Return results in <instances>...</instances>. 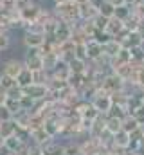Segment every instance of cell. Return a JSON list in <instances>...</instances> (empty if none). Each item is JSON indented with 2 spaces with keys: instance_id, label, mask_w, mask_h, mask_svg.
<instances>
[{
  "instance_id": "obj_10",
  "label": "cell",
  "mask_w": 144,
  "mask_h": 155,
  "mask_svg": "<svg viewBox=\"0 0 144 155\" xmlns=\"http://www.w3.org/2000/svg\"><path fill=\"white\" fill-rule=\"evenodd\" d=\"M54 40L58 43H63L67 40H72V25L70 24H65V22H60L58 24V29L54 33Z\"/></svg>"
},
{
  "instance_id": "obj_5",
  "label": "cell",
  "mask_w": 144,
  "mask_h": 155,
  "mask_svg": "<svg viewBox=\"0 0 144 155\" xmlns=\"http://www.w3.org/2000/svg\"><path fill=\"white\" fill-rule=\"evenodd\" d=\"M47 41L45 33H34V31H24L22 35V43L24 47H41Z\"/></svg>"
},
{
  "instance_id": "obj_1",
  "label": "cell",
  "mask_w": 144,
  "mask_h": 155,
  "mask_svg": "<svg viewBox=\"0 0 144 155\" xmlns=\"http://www.w3.org/2000/svg\"><path fill=\"white\" fill-rule=\"evenodd\" d=\"M56 16L65 22V24H77L81 18H79V2L77 0H65V2H60V4H54L52 5Z\"/></svg>"
},
{
  "instance_id": "obj_13",
  "label": "cell",
  "mask_w": 144,
  "mask_h": 155,
  "mask_svg": "<svg viewBox=\"0 0 144 155\" xmlns=\"http://www.w3.org/2000/svg\"><path fill=\"white\" fill-rule=\"evenodd\" d=\"M105 130H106V116H99L92 123V126L88 130V135L90 137H99Z\"/></svg>"
},
{
  "instance_id": "obj_24",
  "label": "cell",
  "mask_w": 144,
  "mask_h": 155,
  "mask_svg": "<svg viewBox=\"0 0 144 155\" xmlns=\"http://www.w3.org/2000/svg\"><path fill=\"white\" fill-rule=\"evenodd\" d=\"M108 20H110V18H106V16H103V15H99V13H97V15L92 18V24H94V27H96L97 31H106Z\"/></svg>"
},
{
  "instance_id": "obj_25",
  "label": "cell",
  "mask_w": 144,
  "mask_h": 155,
  "mask_svg": "<svg viewBox=\"0 0 144 155\" xmlns=\"http://www.w3.org/2000/svg\"><path fill=\"white\" fill-rule=\"evenodd\" d=\"M99 15H103V16H106V18H112V16L115 15V5H113L110 0H105L103 5L99 7Z\"/></svg>"
},
{
  "instance_id": "obj_2",
  "label": "cell",
  "mask_w": 144,
  "mask_h": 155,
  "mask_svg": "<svg viewBox=\"0 0 144 155\" xmlns=\"http://www.w3.org/2000/svg\"><path fill=\"white\" fill-rule=\"evenodd\" d=\"M90 103L99 110V114L106 116L110 112V108H112V105H113V99H112V94L106 92L105 88H97V92H96V96L92 97Z\"/></svg>"
},
{
  "instance_id": "obj_45",
  "label": "cell",
  "mask_w": 144,
  "mask_h": 155,
  "mask_svg": "<svg viewBox=\"0 0 144 155\" xmlns=\"http://www.w3.org/2000/svg\"><path fill=\"white\" fill-rule=\"evenodd\" d=\"M142 101H144V97H142Z\"/></svg>"
},
{
  "instance_id": "obj_8",
  "label": "cell",
  "mask_w": 144,
  "mask_h": 155,
  "mask_svg": "<svg viewBox=\"0 0 144 155\" xmlns=\"http://www.w3.org/2000/svg\"><path fill=\"white\" fill-rule=\"evenodd\" d=\"M40 11H41V5L36 2V4L31 5V7H27V9H22V11H20V18H22L25 24H33V22L38 20Z\"/></svg>"
},
{
  "instance_id": "obj_16",
  "label": "cell",
  "mask_w": 144,
  "mask_h": 155,
  "mask_svg": "<svg viewBox=\"0 0 144 155\" xmlns=\"http://www.w3.org/2000/svg\"><path fill=\"white\" fill-rule=\"evenodd\" d=\"M16 83H18V87H22V88H27L29 85H33V83H34L33 71H31V69H27V67H24V69H22V72L16 76Z\"/></svg>"
},
{
  "instance_id": "obj_21",
  "label": "cell",
  "mask_w": 144,
  "mask_h": 155,
  "mask_svg": "<svg viewBox=\"0 0 144 155\" xmlns=\"http://www.w3.org/2000/svg\"><path fill=\"white\" fill-rule=\"evenodd\" d=\"M132 13H133V7H132V5H128V4H124V5L115 7V15H113V16H117L119 20L126 22V20L132 16Z\"/></svg>"
},
{
  "instance_id": "obj_28",
  "label": "cell",
  "mask_w": 144,
  "mask_h": 155,
  "mask_svg": "<svg viewBox=\"0 0 144 155\" xmlns=\"http://www.w3.org/2000/svg\"><path fill=\"white\" fill-rule=\"evenodd\" d=\"M139 25H141V18H139L135 13H132V16L124 22V27H126L128 31H137V29H139Z\"/></svg>"
},
{
  "instance_id": "obj_34",
  "label": "cell",
  "mask_w": 144,
  "mask_h": 155,
  "mask_svg": "<svg viewBox=\"0 0 144 155\" xmlns=\"http://www.w3.org/2000/svg\"><path fill=\"white\" fill-rule=\"evenodd\" d=\"M130 114L135 117V119H137V121H139L141 124H144V103H142V105H139L137 108H133V110H132Z\"/></svg>"
},
{
  "instance_id": "obj_39",
  "label": "cell",
  "mask_w": 144,
  "mask_h": 155,
  "mask_svg": "<svg viewBox=\"0 0 144 155\" xmlns=\"http://www.w3.org/2000/svg\"><path fill=\"white\" fill-rule=\"evenodd\" d=\"M110 2H112V4H113L115 7H119V5H124V4H126L124 0H110Z\"/></svg>"
},
{
  "instance_id": "obj_18",
  "label": "cell",
  "mask_w": 144,
  "mask_h": 155,
  "mask_svg": "<svg viewBox=\"0 0 144 155\" xmlns=\"http://www.w3.org/2000/svg\"><path fill=\"white\" fill-rule=\"evenodd\" d=\"M121 49H123L121 41H119V40H115V38L110 40L108 43L103 45V52H105V56H108L110 60H112V58H115V56L119 54V51H121Z\"/></svg>"
},
{
  "instance_id": "obj_43",
  "label": "cell",
  "mask_w": 144,
  "mask_h": 155,
  "mask_svg": "<svg viewBox=\"0 0 144 155\" xmlns=\"http://www.w3.org/2000/svg\"><path fill=\"white\" fill-rule=\"evenodd\" d=\"M141 90H142V94H144V87H141Z\"/></svg>"
},
{
  "instance_id": "obj_41",
  "label": "cell",
  "mask_w": 144,
  "mask_h": 155,
  "mask_svg": "<svg viewBox=\"0 0 144 155\" xmlns=\"http://www.w3.org/2000/svg\"><path fill=\"white\" fill-rule=\"evenodd\" d=\"M2 78H4V72H2V69H0V83H2Z\"/></svg>"
},
{
  "instance_id": "obj_33",
  "label": "cell",
  "mask_w": 144,
  "mask_h": 155,
  "mask_svg": "<svg viewBox=\"0 0 144 155\" xmlns=\"http://www.w3.org/2000/svg\"><path fill=\"white\" fill-rule=\"evenodd\" d=\"M18 83H16V78H11V76H5L4 74V78H2V83H0V87L2 88H5V90H11L13 87H16Z\"/></svg>"
},
{
  "instance_id": "obj_42",
  "label": "cell",
  "mask_w": 144,
  "mask_h": 155,
  "mask_svg": "<svg viewBox=\"0 0 144 155\" xmlns=\"http://www.w3.org/2000/svg\"><path fill=\"white\" fill-rule=\"evenodd\" d=\"M77 2H79V4H83V2H90V0H77Z\"/></svg>"
},
{
  "instance_id": "obj_37",
  "label": "cell",
  "mask_w": 144,
  "mask_h": 155,
  "mask_svg": "<svg viewBox=\"0 0 144 155\" xmlns=\"http://www.w3.org/2000/svg\"><path fill=\"white\" fill-rule=\"evenodd\" d=\"M7 97H9V96H7V90L0 87V107H2V105H5V101H7Z\"/></svg>"
},
{
  "instance_id": "obj_29",
  "label": "cell",
  "mask_w": 144,
  "mask_h": 155,
  "mask_svg": "<svg viewBox=\"0 0 144 155\" xmlns=\"http://www.w3.org/2000/svg\"><path fill=\"white\" fill-rule=\"evenodd\" d=\"M11 47V31H0V51H7Z\"/></svg>"
},
{
  "instance_id": "obj_32",
  "label": "cell",
  "mask_w": 144,
  "mask_h": 155,
  "mask_svg": "<svg viewBox=\"0 0 144 155\" xmlns=\"http://www.w3.org/2000/svg\"><path fill=\"white\" fill-rule=\"evenodd\" d=\"M34 99L31 97V96H27V94H24V97L20 99V105H22V110H27V112H31L33 108H34Z\"/></svg>"
},
{
  "instance_id": "obj_36",
  "label": "cell",
  "mask_w": 144,
  "mask_h": 155,
  "mask_svg": "<svg viewBox=\"0 0 144 155\" xmlns=\"http://www.w3.org/2000/svg\"><path fill=\"white\" fill-rule=\"evenodd\" d=\"M33 4H36V0H15V5H16V9H18V11L27 9V7H31Z\"/></svg>"
},
{
  "instance_id": "obj_26",
  "label": "cell",
  "mask_w": 144,
  "mask_h": 155,
  "mask_svg": "<svg viewBox=\"0 0 144 155\" xmlns=\"http://www.w3.org/2000/svg\"><path fill=\"white\" fill-rule=\"evenodd\" d=\"M130 51H132V61L142 65L144 63V43L142 45H139V47H132Z\"/></svg>"
},
{
  "instance_id": "obj_15",
  "label": "cell",
  "mask_w": 144,
  "mask_h": 155,
  "mask_svg": "<svg viewBox=\"0 0 144 155\" xmlns=\"http://www.w3.org/2000/svg\"><path fill=\"white\" fill-rule=\"evenodd\" d=\"M126 27H124V22L123 20H119L117 16H112L110 20H108V27H106V31L115 38V36H119L123 31H124Z\"/></svg>"
},
{
  "instance_id": "obj_19",
  "label": "cell",
  "mask_w": 144,
  "mask_h": 155,
  "mask_svg": "<svg viewBox=\"0 0 144 155\" xmlns=\"http://www.w3.org/2000/svg\"><path fill=\"white\" fill-rule=\"evenodd\" d=\"M88 63H90V61H83V60L74 58V60L69 61L70 72H72V74H85V72H87V69H88Z\"/></svg>"
},
{
  "instance_id": "obj_3",
  "label": "cell",
  "mask_w": 144,
  "mask_h": 155,
  "mask_svg": "<svg viewBox=\"0 0 144 155\" xmlns=\"http://www.w3.org/2000/svg\"><path fill=\"white\" fill-rule=\"evenodd\" d=\"M124 85H126V81H124L123 78L117 76L115 72H110V74H106V76H105L101 88H105L106 92L113 94V92H117V90H123V88H124Z\"/></svg>"
},
{
  "instance_id": "obj_35",
  "label": "cell",
  "mask_w": 144,
  "mask_h": 155,
  "mask_svg": "<svg viewBox=\"0 0 144 155\" xmlns=\"http://www.w3.org/2000/svg\"><path fill=\"white\" fill-rule=\"evenodd\" d=\"M9 119H13V112H11L5 105H2V107H0V123H2V121H9Z\"/></svg>"
},
{
  "instance_id": "obj_22",
  "label": "cell",
  "mask_w": 144,
  "mask_h": 155,
  "mask_svg": "<svg viewBox=\"0 0 144 155\" xmlns=\"http://www.w3.org/2000/svg\"><path fill=\"white\" fill-rule=\"evenodd\" d=\"M139 126H141V123L132 116V114H128V116L123 119V130H126V132H130V134H132L133 130H137Z\"/></svg>"
},
{
  "instance_id": "obj_31",
  "label": "cell",
  "mask_w": 144,
  "mask_h": 155,
  "mask_svg": "<svg viewBox=\"0 0 144 155\" xmlns=\"http://www.w3.org/2000/svg\"><path fill=\"white\" fill-rule=\"evenodd\" d=\"M5 107L13 112V117L15 114H18L20 110H22V105H20V99H15V97H7V101H5Z\"/></svg>"
},
{
  "instance_id": "obj_14",
  "label": "cell",
  "mask_w": 144,
  "mask_h": 155,
  "mask_svg": "<svg viewBox=\"0 0 144 155\" xmlns=\"http://www.w3.org/2000/svg\"><path fill=\"white\" fill-rule=\"evenodd\" d=\"M96 15H97V9H96L90 2H83V4H79V18H81L83 22L92 20Z\"/></svg>"
},
{
  "instance_id": "obj_12",
  "label": "cell",
  "mask_w": 144,
  "mask_h": 155,
  "mask_svg": "<svg viewBox=\"0 0 144 155\" xmlns=\"http://www.w3.org/2000/svg\"><path fill=\"white\" fill-rule=\"evenodd\" d=\"M4 146H5L11 153H18V152H22V150L25 148V143H24V141L15 134V135H11V137H7V139H5Z\"/></svg>"
},
{
  "instance_id": "obj_44",
  "label": "cell",
  "mask_w": 144,
  "mask_h": 155,
  "mask_svg": "<svg viewBox=\"0 0 144 155\" xmlns=\"http://www.w3.org/2000/svg\"><path fill=\"white\" fill-rule=\"evenodd\" d=\"M0 56H2V51H0Z\"/></svg>"
},
{
  "instance_id": "obj_17",
  "label": "cell",
  "mask_w": 144,
  "mask_h": 155,
  "mask_svg": "<svg viewBox=\"0 0 144 155\" xmlns=\"http://www.w3.org/2000/svg\"><path fill=\"white\" fill-rule=\"evenodd\" d=\"M16 128H18V124H16L15 119L2 121V123H0V135H2L4 139H7V137H11V135L16 134Z\"/></svg>"
},
{
  "instance_id": "obj_40",
  "label": "cell",
  "mask_w": 144,
  "mask_h": 155,
  "mask_svg": "<svg viewBox=\"0 0 144 155\" xmlns=\"http://www.w3.org/2000/svg\"><path fill=\"white\" fill-rule=\"evenodd\" d=\"M124 2H126L128 5H132V7H133V5H137V4H141L142 0H124Z\"/></svg>"
},
{
  "instance_id": "obj_7",
  "label": "cell",
  "mask_w": 144,
  "mask_h": 155,
  "mask_svg": "<svg viewBox=\"0 0 144 155\" xmlns=\"http://www.w3.org/2000/svg\"><path fill=\"white\" fill-rule=\"evenodd\" d=\"M132 146V134L126 130H119L113 134V148L117 150H128Z\"/></svg>"
},
{
  "instance_id": "obj_4",
  "label": "cell",
  "mask_w": 144,
  "mask_h": 155,
  "mask_svg": "<svg viewBox=\"0 0 144 155\" xmlns=\"http://www.w3.org/2000/svg\"><path fill=\"white\" fill-rule=\"evenodd\" d=\"M24 67H25L24 60H20V58H9V60H5V61L2 63V72H4L5 76L16 78L22 72Z\"/></svg>"
},
{
  "instance_id": "obj_20",
  "label": "cell",
  "mask_w": 144,
  "mask_h": 155,
  "mask_svg": "<svg viewBox=\"0 0 144 155\" xmlns=\"http://www.w3.org/2000/svg\"><path fill=\"white\" fill-rule=\"evenodd\" d=\"M58 61H60L58 52H45V54H43V67H45L47 72H51V71L56 67Z\"/></svg>"
},
{
  "instance_id": "obj_9",
  "label": "cell",
  "mask_w": 144,
  "mask_h": 155,
  "mask_svg": "<svg viewBox=\"0 0 144 155\" xmlns=\"http://www.w3.org/2000/svg\"><path fill=\"white\" fill-rule=\"evenodd\" d=\"M87 43V52H88V61H96L97 58H101L105 52H103V45L99 41H96L94 38H90Z\"/></svg>"
},
{
  "instance_id": "obj_38",
  "label": "cell",
  "mask_w": 144,
  "mask_h": 155,
  "mask_svg": "<svg viewBox=\"0 0 144 155\" xmlns=\"http://www.w3.org/2000/svg\"><path fill=\"white\" fill-rule=\"evenodd\" d=\"M29 155H45V152H43L40 146H36L34 150H31V148H29Z\"/></svg>"
},
{
  "instance_id": "obj_11",
  "label": "cell",
  "mask_w": 144,
  "mask_h": 155,
  "mask_svg": "<svg viewBox=\"0 0 144 155\" xmlns=\"http://www.w3.org/2000/svg\"><path fill=\"white\" fill-rule=\"evenodd\" d=\"M142 43H144V38H142V35H141L139 31H130L126 38L121 40V45H123V47H126V49L139 47V45H142Z\"/></svg>"
},
{
  "instance_id": "obj_27",
  "label": "cell",
  "mask_w": 144,
  "mask_h": 155,
  "mask_svg": "<svg viewBox=\"0 0 144 155\" xmlns=\"http://www.w3.org/2000/svg\"><path fill=\"white\" fill-rule=\"evenodd\" d=\"M74 58H77V60H83V61H88L87 43H76V49H74Z\"/></svg>"
},
{
  "instance_id": "obj_30",
  "label": "cell",
  "mask_w": 144,
  "mask_h": 155,
  "mask_svg": "<svg viewBox=\"0 0 144 155\" xmlns=\"http://www.w3.org/2000/svg\"><path fill=\"white\" fill-rule=\"evenodd\" d=\"M92 38L96 40V41H99L101 45H105V43H108L110 40H113V36H112V35H110L108 31H96Z\"/></svg>"
},
{
  "instance_id": "obj_23",
  "label": "cell",
  "mask_w": 144,
  "mask_h": 155,
  "mask_svg": "<svg viewBox=\"0 0 144 155\" xmlns=\"http://www.w3.org/2000/svg\"><path fill=\"white\" fill-rule=\"evenodd\" d=\"M106 130H110L112 134H117L119 130H123V119L106 116Z\"/></svg>"
},
{
  "instance_id": "obj_6",
  "label": "cell",
  "mask_w": 144,
  "mask_h": 155,
  "mask_svg": "<svg viewBox=\"0 0 144 155\" xmlns=\"http://www.w3.org/2000/svg\"><path fill=\"white\" fill-rule=\"evenodd\" d=\"M24 92L27 96H31L34 101H40V99H45L49 96V85H40V83H33L29 85L27 88H24Z\"/></svg>"
}]
</instances>
